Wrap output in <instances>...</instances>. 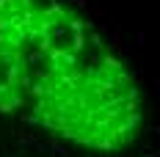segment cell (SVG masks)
Returning a JSON list of instances; mask_svg holds the SVG:
<instances>
[{
    "instance_id": "cell-1",
    "label": "cell",
    "mask_w": 160,
    "mask_h": 157,
    "mask_svg": "<svg viewBox=\"0 0 160 157\" xmlns=\"http://www.w3.org/2000/svg\"><path fill=\"white\" fill-rule=\"evenodd\" d=\"M0 119L80 152L116 155L144 130V94L72 0H0Z\"/></svg>"
}]
</instances>
